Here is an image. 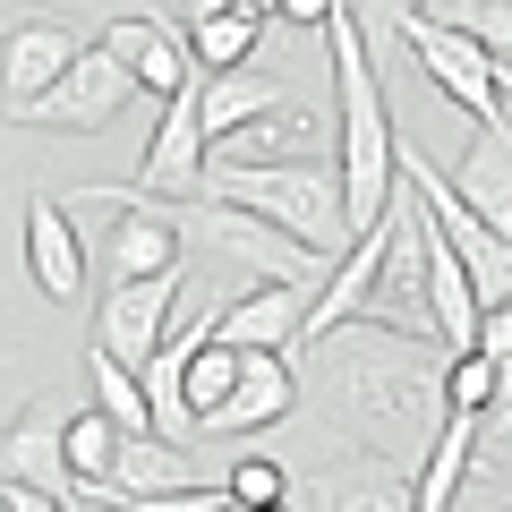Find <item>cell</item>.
<instances>
[{"instance_id":"cell-27","label":"cell","mask_w":512,"mask_h":512,"mask_svg":"<svg viewBox=\"0 0 512 512\" xmlns=\"http://www.w3.org/2000/svg\"><path fill=\"white\" fill-rule=\"evenodd\" d=\"M222 487H180V495H146V504H128V512H214Z\"/></svg>"},{"instance_id":"cell-16","label":"cell","mask_w":512,"mask_h":512,"mask_svg":"<svg viewBox=\"0 0 512 512\" xmlns=\"http://www.w3.org/2000/svg\"><path fill=\"white\" fill-rule=\"evenodd\" d=\"M282 103H291L282 77H265V69H214V77H197V137L214 146V137H231V128L265 120V111H282Z\"/></svg>"},{"instance_id":"cell-14","label":"cell","mask_w":512,"mask_h":512,"mask_svg":"<svg viewBox=\"0 0 512 512\" xmlns=\"http://www.w3.org/2000/svg\"><path fill=\"white\" fill-rule=\"evenodd\" d=\"M299 316H308V291L256 282V291H239L222 316H205V342H222V350H282V359H291L299 350Z\"/></svg>"},{"instance_id":"cell-21","label":"cell","mask_w":512,"mask_h":512,"mask_svg":"<svg viewBox=\"0 0 512 512\" xmlns=\"http://www.w3.org/2000/svg\"><path fill=\"white\" fill-rule=\"evenodd\" d=\"M231 376H239V350H222V342H205V325H197V342H188V359H180V410H188V436H197V419L231 393Z\"/></svg>"},{"instance_id":"cell-20","label":"cell","mask_w":512,"mask_h":512,"mask_svg":"<svg viewBox=\"0 0 512 512\" xmlns=\"http://www.w3.org/2000/svg\"><path fill=\"white\" fill-rule=\"evenodd\" d=\"M436 393H444V419H478V410H495L504 402V359L495 350H444V376H436Z\"/></svg>"},{"instance_id":"cell-25","label":"cell","mask_w":512,"mask_h":512,"mask_svg":"<svg viewBox=\"0 0 512 512\" xmlns=\"http://www.w3.org/2000/svg\"><path fill=\"white\" fill-rule=\"evenodd\" d=\"M111 444H120V427H111L103 410H69V419H60V461H69V495L86 487V478H103Z\"/></svg>"},{"instance_id":"cell-4","label":"cell","mask_w":512,"mask_h":512,"mask_svg":"<svg viewBox=\"0 0 512 512\" xmlns=\"http://www.w3.org/2000/svg\"><path fill=\"white\" fill-rule=\"evenodd\" d=\"M393 52H410L427 77H436V94H453L461 111H470L478 128H512V103H504V60L487 52V43H470V35H453V26H436V18H419V9H393Z\"/></svg>"},{"instance_id":"cell-3","label":"cell","mask_w":512,"mask_h":512,"mask_svg":"<svg viewBox=\"0 0 512 512\" xmlns=\"http://www.w3.org/2000/svg\"><path fill=\"white\" fill-rule=\"evenodd\" d=\"M205 197L214 205H248L265 214L274 231L308 239L316 256H342L350 248V222H342V188H333L325 154H299V163H205Z\"/></svg>"},{"instance_id":"cell-30","label":"cell","mask_w":512,"mask_h":512,"mask_svg":"<svg viewBox=\"0 0 512 512\" xmlns=\"http://www.w3.org/2000/svg\"><path fill=\"white\" fill-rule=\"evenodd\" d=\"M60 512H103V504H86V495H69V504H60Z\"/></svg>"},{"instance_id":"cell-33","label":"cell","mask_w":512,"mask_h":512,"mask_svg":"<svg viewBox=\"0 0 512 512\" xmlns=\"http://www.w3.org/2000/svg\"><path fill=\"white\" fill-rule=\"evenodd\" d=\"M393 9H410V0H393Z\"/></svg>"},{"instance_id":"cell-18","label":"cell","mask_w":512,"mask_h":512,"mask_svg":"<svg viewBox=\"0 0 512 512\" xmlns=\"http://www.w3.org/2000/svg\"><path fill=\"white\" fill-rule=\"evenodd\" d=\"M316 137H325V120L299 111V103H282V111H265V120L231 128V137H214L205 163H299V154H316Z\"/></svg>"},{"instance_id":"cell-12","label":"cell","mask_w":512,"mask_h":512,"mask_svg":"<svg viewBox=\"0 0 512 512\" xmlns=\"http://www.w3.org/2000/svg\"><path fill=\"white\" fill-rule=\"evenodd\" d=\"M26 274H35V291L52 308H77L86 299V248H77V222H69V205L52 188L26 197Z\"/></svg>"},{"instance_id":"cell-28","label":"cell","mask_w":512,"mask_h":512,"mask_svg":"<svg viewBox=\"0 0 512 512\" xmlns=\"http://www.w3.org/2000/svg\"><path fill=\"white\" fill-rule=\"evenodd\" d=\"M325 9H333V0H274V18H291V26H316Z\"/></svg>"},{"instance_id":"cell-24","label":"cell","mask_w":512,"mask_h":512,"mask_svg":"<svg viewBox=\"0 0 512 512\" xmlns=\"http://www.w3.org/2000/svg\"><path fill=\"white\" fill-rule=\"evenodd\" d=\"M419 18H436V26H453V35H470V43H487L495 60H504V43H512V0H410Z\"/></svg>"},{"instance_id":"cell-13","label":"cell","mask_w":512,"mask_h":512,"mask_svg":"<svg viewBox=\"0 0 512 512\" xmlns=\"http://www.w3.org/2000/svg\"><path fill=\"white\" fill-rule=\"evenodd\" d=\"M94 52H111L128 69V86L137 94H154V103H163V94H180L188 77V52H180V35H171L163 18H146V9H128V18H103V35H94Z\"/></svg>"},{"instance_id":"cell-22","label":"cell","mask_w":512,"mask_h":512,"mask_svg":"<svg viewBox=\"0 0 512 512\" xmlns=\"http://www.w3.org/2000/svg\"><path fill=\"white\" fill-rule=\"evenodd\" d=\"M325 512H410V470H384V461L359 453V470L333 478Z\"/></svg>"},{"instance_id":"cell-34","label":"cell","mask_w":512,"mask_h":512,"mask_svg":"<svg viewBox=\"0 0 512 512\" xmlns=\"http://www.w3.org/2000/svg\"><path fill=\"white\" fill-rule=\"evenodd\" d=\"M0 512H9V504H0Z\"/></svg>"},{"instance_id":"cell-10","label":"cell","mask_w":512,"mask_h":512,"mask_svg":"<svg viewBox=\"0 0 512 512\" xmlns=\"http://www.w3.org/2000/svg\"><path fill=\"white\" fill-rule=\"evenodd\" d=\"M299 410V384L282 350H239V376L214 410L197 419V436H256V427H282Z\"/></svg>"},{"instance_id":"cell-5","label":"cell","mask_w":512,"mask_h":512,"mask_svg":"<svg viewBox=\"0 0 512 512\" xmlns=\"http://www.w3.org/2000/svg\"><path fill=\"white\" fill-rule=\"evenodd\" d=\"M180 231H197L214 256L248 265L256 282H291V291H316V282H325V265H333V256H316L308 239L274 231L265 214H248V205H214V197H205V214H188Z\"/></svg>"},{"instance_id":"cell-1","label":"cell","mask_w":512,"mask_h":512,"mask_svg":"<svg viewBox=\"0 0 512 512\" xmlns=\"http://www.w3.org/2000/svg\"><path fill=\"white\" fill-rule=\"evenodd\" d=\"M291 384L316 393L325 427L350 444V453L384 461V470H419V453L444 427V393L436 367L419 359V333H393L376 316H350L333 333H308L291 350Z\"/></svg>"},{"instance_id":"cell-19","label":"cell","mask_w":512,"mask_h":512,"mask_svg":"<svg viewBox=\"0 0 512 512\" xmlns=\"http://www.w3.org/2000/svg\"><path fill=\"white\" fill-rule=\"evenodd\" d=\"M180 52H188V69H248L256 60V18H239V9H197V18H188V35H180Z\"/></svg>"},{"instance_id":"cell-26","label":"cell","mask_w":512,"mask_h":512,"mask_svg":"<svg viewBox=\"0 0 512 512\" xmlns=\"http://www.w3.org/2000/svg\"><path fill=\"white\" fill-rule=\"evenodd\" d=\"M222 495H231L239 512H248V504H282V470H274V461H239V470L222 478Z\"/></svg>"},{"instance_id":"cell-15","label":"cell","mask_w":512,"mask_h":512,"mask_svg":"<svg viewBox=\"0 0 512 512\" xmlns=\"http://www.w3.org/2000/svg\"><path fill=\"white\" fill-rule=\"evenodd\" d=\"M60 402H26L18 427L0 436V487H35V495H60L69 504V461H60Z\"/></svg>"},{"instance_id":"cell-9","label":"cell","mask_w":512,"mask_h":512,"mask_svg":"<svg viewBox=\"0 0 512 512\" xmlns=\"http://www.w3.org/2000/svg\"><path fill=\"white\" fill-rule=\"evenodd\" d=\"M77 52H86V35H77L69 18H52V9H26V18H9V26H0V120H9L26 94H43Z\"/></svg>"},{"instance_id":"cell-31","label":"cell","mask_w":512,"mask_h":512,"mask_svg":"<svg viewBox=\"0 0 512 512\" xmlns=\"http://www.w3.org/2000/svg\"><path fill=\"white\" fill-rule=\"evenodd\" d=\"M248 512H291V504H248Z\"/></svg>"},{"instance_id":"cell-11","label":"cell","mask_w":512,"mask_h":512,"mask_svg":"<svg viewBox=\"0 0 512 512\" xmlns=\"http://www.w3.org/2000/svg\"><path fill=\"white\" fill-rule=\"evenodd\" d=\"M205 77V69H197ZM197 77H188L180 94H163V128H154L146 163H137V197H197L205 180V137H197Z\"/></svg>"},{"instance_id":"cell-17","label":"cell","mask_w":512,"mask_h":512,"mask_svg":"<svg viewBox=\"0 0 512 512\" xmlns=\"http://www.w3.org/2000/svg\"><path fill=\"white\" fill-rule=\"evenodd\" d=\"M504 137H512V128H478L470 154H461L453 180H444L487 231H512V146H504Z\"/></svg>"},{"instance_id":"cell-29","label":"cell","mask_w":512,"mask_h":512,"mask_svg":"<svg viewBox=\"0 0 512 512\" xmlns=\"http://www.w3.org/2000/svg\"><path fill=\"white\" fill-rule=\"evenodd\" d=\"M222 9H239V18H256V26L274 18V0H222Z\"/></svg>"},{"instance_id":"cell-6","label":"cell","mask_w":512,"mask_h":512,"mask_svg":"<svg viewBox=\"0 0 512 512\" xmlns=\"http://www.w3.org/2000/svg\"><path fill=\"white\" fill-rule=\"evenodd\" d=\"M128 94H137V86H128V69H120L111 52H94V43H86V52H77L43 94H26L9 120H18V128H111Z\"/></svg>"},{"instance_id":"cell-23","label":"cell","mask_w":512,"mask_h":512,"mask_svg":"<svg viewBox=\"0 0 512 512\" xmlns=\"http://www.w3.org/2000/svg\"><path fill=\"white\" fill-rule=\"evenodd\" d=\"M94 410H103L111 427H120V436H154V410H146V384L128 376L120 359H103V350H94Z\"/></svg>"},{"instance_id":"cell-32","label":"cell","mask_w":512,"mask_h":512,"mask_svg":"<svg viewBox=\"0 0 512 512\" xmlns=\"http://www.w3.org/2000/svg\"><path fill=\"white\" fill-rule=\"evenodd\" d=\"M103 512H128V504H103Z\"/></svg>"},{"instance_id":"cell-8","label":"cell","mask_w":512,"mask_h":512,"mask_svg":"<svg viewBox=\"0 0 512 512\" xmlns=\"http://www.w3.org/2000/svg\"><path fill=\"white\" fill-rule=\"evenodd\" d=\"M180 487H205L197 453L171 436H120L103 461V478H86V504H146V495H180Z\"/></svg>"},{"instance_id":"cell-7","label":"cell","mask_w":512,"mask_h":512,"mask_svg":"<svg viewBox=\"0 0 512 512\" xmlns=\"http://www.w3.org/2000/svg\"><path fill=\"white\" fill-rule=\"evenodd\" d=\"M171 308H180V265L171 274H146V282H111L103 308H94V350L137 376L154 359V342L171 333Z\"/></svg>"},{"instance_id":"cell-2","label":"cell","mask_w":512,"mask_h":512,"mask_svg":"<svg viewBox=\"0 0 512 512\" xmlns=\"http://www.w3.org/2000/svg\"><path fill=\"white\" fill-rule=\"evenodd\" d=\"M333 43V188H342V222L350 239L393 205V111H384V69H376V35H367L359 0H333L325 18Z\"/></svg>"}]
</instances>
